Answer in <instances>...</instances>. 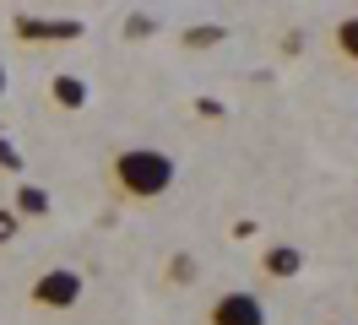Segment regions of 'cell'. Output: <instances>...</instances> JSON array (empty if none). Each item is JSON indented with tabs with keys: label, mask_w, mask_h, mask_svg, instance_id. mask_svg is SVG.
<instances>
[{
	"label": "cell",
	"mask_w": 358,
	"mask_h": 325,
	"mask_svg": "<svg viewBox=\"0 0 358 325\" xmlns=\"http://www.w3.org/2000/svg\"><path fill=\"white\" fill-rule=\"evenodd\" d=\"M163 277H169V282H196V260H190V255H174L169 266H163Z\"/></svg>",
	"instance_id": "10"
},
{
	"label": "cell",
	"mask_w": 358,
	"mask_h": 325,
	"mask_svg": "<svg viewBox=\"0 0 358 325\" xmlns=\"http://www.w3.org/2000/svg\"><path fill=\"white\" fill-rule=\"evenodd\" d=\"M44 98H49V108H60V114H82L92 92H87V82H82L76 71H55L49 87H44Z\"/></svg>",
	"instance_id": "4"
},
{
	"label": "cell",
	"mask_w": 358,
	"mask_h": 325,
	"mask_svg": "<svg viewBox=\"0 0 358 325\" xmlns=\"http://www.w3.org/2000/svg\"><path fill=\"white\" fill-rule=\"evenodd\" d=\"M304 271V250H293V244H266L261 250V277L266 282H288Z\"/></svg>",
	"instance_id": "6"
},
{
	"label": "cell",
	"mask_w": 358,
	"mask_h": 325,
	"mask_svg": "<svg viewBox=\"0 0 358 325\" xmlns=\"http://www.w3.org/2000/svg\"><path fill=\"white\" fill-rule=\"evenodd\" d=\"M11 212L22 217H49V190H38V185H22V190H17V201H11Z\"/></svg>",
	"instance_id": "8"
},
{
	"label": "cell",
	"mask_w": 358,
	"mask_h": 325,
	"mask_svg": "<svg viewBox=\"0 0 358 325\" xmlns=\"http://www.w3.org/2000/svg\"><path fill=\"white\" fill-rule=\"evenodd\" d=\"M147 27H152L147 17H131V22H125V38H147Z\"/></svg>",
	"instance_id": "12"
},
{
	"label": "cell",
	"mask_w": 358,
	"mask_h": 325,
	"mask_svg": "<svg viewBox=\"0 0 358 325\" xmlns=\"http://www.w3.org/2000/svg\"><path fill=\"white\" fill-rule=\"evenodd\" d=\"M17 228H22V217L11 212V206H0V244H6V238H17Z\"/></svg>",
	"instance_id": "11"
},
{
	"label": "cell",
	"mask_w": 358,
	"mask_h": 325,
	"mask_svg": "<svg viewBox=\"0 0 358 325\" xmlns=\"http://www.w3.org/2000/svg\"><path fill=\"white\" fill-rule=\"evenodd\" d=\"M228 33L223 27H217V22H201V27H185V43H190V49H212V43H223Z\"/></svg>",
	"instance_id": "9"
},
{
	"label": "cell",
	"mask_w": 358,
	"mask_h": 325,
	"mask_svg": "<svg viewBox=\"0 0 358 325\" xmlns=\"http://www.w3.org/2000/svg\"><path fill=\"white\" fill-rule=\"evenodd\" d=\"M266 298L261 293H245V287H228V293H212L201 309V325H266Z\"/></svg>",
	"instance_id": "3"
},
{
	"label": "cell",
	"mask_w": 358,
	"mask_h": 325,
	"mask_svg": "<svg viewBox=\"0 0 358 325\" xmlns=\"http://www.w3.org/2000/svg\"><path fill=\"white\" fill-rule=\"evenodd\" d=\"M331 55L342 65H358V11H353V17H336V27H331Z\"/></svg>",
	"instance_id": "7"
},
{
	"label": "cell",
	"mask_w": 358,
	"mask_h": 325,
	"mask_svg": "<svg viewBox=\"0 0 358 325\" xmlns=\"http://www.w3.org/2000/svg\"><path fill=\"white\" fill-rule=\"evenodd\" d=\"M17 38L22 43H71L82 38V22H55V17H17Z\"/></svg>",
	"instance_id": "5"
},
{
	"label": "cell",
	"mask_w": 358,
	"mask_h": 325,
	"mask_svg": "<svg viewBox=\"0 0 358 325\" xmlns=\"http://www.w3.org/2000/svg\"><path fill=\"white\" fill-rule=\"evenodd\" d=\"M0 98H6V65H0Z\"/></svg>",
	"instance_id": "13"
},
{
	"label": "cell",
	"mask_w": 358,
	"mask_h": 325,
	"mask_svg": "<svg viewBox=\"0 0 358 325\" xmlns=\"http://www.w3.org/2000/svg\"><path fill=\"white\" fill-rule=\"evenodd\" d=\"M103 179H109L114 201L147 206V201H163L179 185V163H174V152H163V147H120V152H109Z\"/></svg>",
	"instance_id": "1"
},
{
	"label": "cell",
	"mask_w": 358,
	"mask_h": 325,
	"mask_svg": "<svg viewBox=\"0 0 358 325\" xmlns=\"http://www.w3.org/2000/svg\"><path fill=\"white\" fill-rule=\"evenodd\" d=\"M87 293V277L76 271V266H44L38 277L27 282V309H38V315H66L76 309Z\"/></svg>",
	"instance_id": "2"
}]
</instances>
